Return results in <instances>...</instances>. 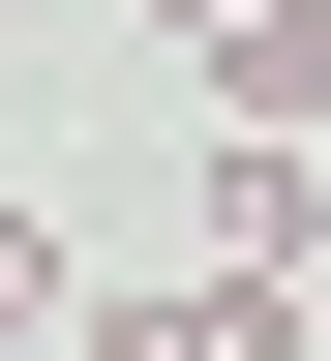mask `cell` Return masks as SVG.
Here are the masks:
<instances>
[{"label":"cell","mask_w":331,"mask_h":361,"mask_svg":"<svg viewBox=\"0 0 331 361\" xmlns=\"http://www.w3.org/2000/svg\"><path fill=\"white\" fill-rule=\"evenodd\" d=\"M211 90H241V151H301V121H331V0H241V30H211Z\"/></svg>","instance_id":"6da1fadb"},{"label":"cell","mask_w":331,"mask_h":361,"mask_svg":"<svg viewBox=\"0 0 331 361\" xmlns=\"http://www.w3.org/2000/svg\"><path fill=\"white\" fill-rule=\"evenodd\" d=\"M331 241V151H211V271H301Z\"/></svg>","instance_id":"7a4b0ae2"},{"label":"cell","mask_w":331,"mask_h":361,"mask_svg":"<svg viewBox=\"0 0 331 361\" xmlns=\"http://www.w3.org/2000/svg\"><path fill=\"white\" fill-rule=\"evenodd\" d=\"M151 30H181V61H211V30H241V0H151Z\"/></svg>","instance_id":"3957f363"},{"label":"cell","mask_w":331,"mask_h":361,"mask_svg":"<svg viewBox=\"0 0 331 361\" xmlns=\"http://www.w3.org/2000/svg\"><path fill=\"white\" fill-rule=\"evenodd\" d=\"M301 301H331V241H301Z\"/></svg>","instance_id":"277c9868"}]
</instances>
